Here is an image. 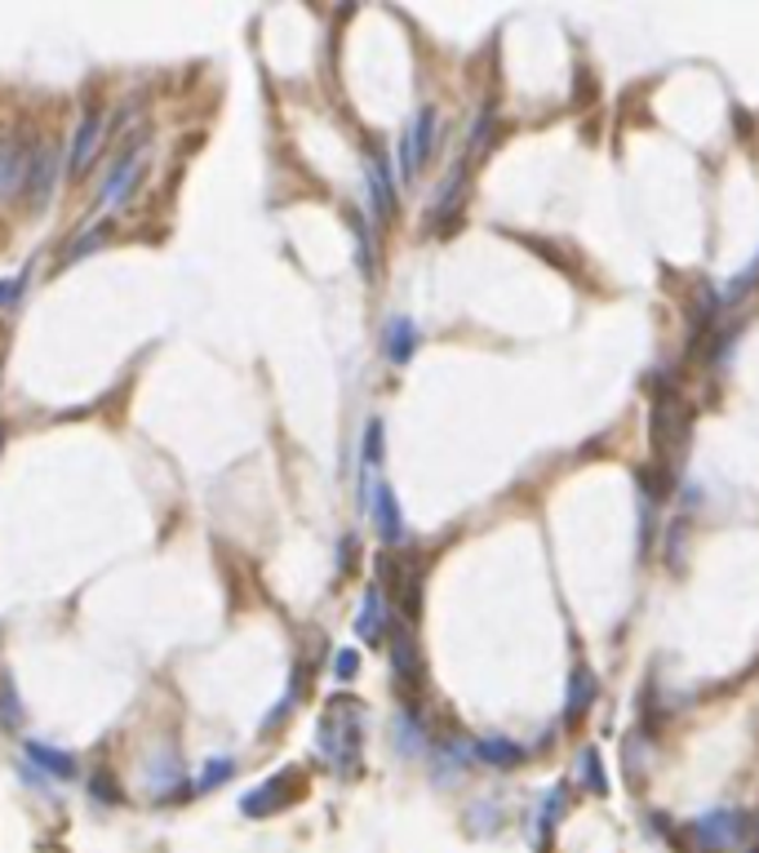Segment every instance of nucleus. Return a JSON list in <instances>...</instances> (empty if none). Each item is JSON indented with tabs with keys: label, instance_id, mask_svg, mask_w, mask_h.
<instances>
[{
	"label": "nucleus",
	"instance_id": "1",
	"mask_svg": "<svg viewBox=\"0 0 759 853\" xmlns=\"http://www.w3.org/2000/svg\"><path fill=\"white\" fill-rule=\"evenodd\" d=\"M315 752L338 774L356 769V756H360V707L356 702H334L324 711V720L315 724Z\"/></svg>",
	"mask_w": 759,
	"mask_h": 853
},
{
	"label": "nucleus",
	"instance_id": "2",
	"mask_svg": "<svg viewBox=\"0 0 759 853\" xmlns=\"http://www.w3.org/2000/svg\"><path fill=\"white\" fill-rule=\"evenodd\" d=\"M431 139H436V107H422V112L413 117V125L404 130V139H400V169H404L409 182L422 174V165L431 156Z\"/></svg>",
	"mask_w": 759,
	"mask_h": 853
},
{
	"label": "nucleus",
	"instance_id": "3",
	"mask_svg": "<svg viewBox=\"0 0 759 853\" xmlns=\"http://www.w3.org/2000/svg\"><path fill=\"white\" fill-rule=\"evenodd\" d=\"M741 835H746V818H741L737 809H711V813H702V818L693 822V840H697L702 849H711V853L733 849Z\"/></svg>",
	"mask_w": 759,
	"mask_h": 853
},
{
	"label": "nucleus",
	"instance_id": "4",
	"mask_svg": "<svg viewBox=\"0 0 759 853\" xmlns=\"http://www.w3.org/2000/svg\"><path fill=\"white\" fill-rule=\"evenodd\" d=\"M102 143H107V121L98 117V112H85L80 117V130L71 134V152H67V178H80L89 165H93V156L102 152Z\"/></svg>",
	"mask_w": 759,
	"mask_h": 853
},
{
	"label": "nucleus",
	"instance_id": "5",
	"mask_svg": "<svg viewBox=\"0 0 759 853\" xmlns=\"http://www.w3.org/2000/svg\"><path fill=\"white\" fill-rule=\"evenodd\" d=\"M54 182H58V147L41 143V147H32V165H27V196H32L36 209L49 204Z\"/></svg>",
	"mask_w": 759,
	"mask_h": 853
},
{
	"label": "nucleus",
	"instance_id": "6",
	"mask_svg": "<svg viewBox=\"0 0 759 853\" xmlns=\"http://www.w3.org/2000/svg\"><path fill=\"white\" fill-rule=\"evenodd\" d=\"M27 165H32V152L19 139H0V204L27 187Z\"/></svg>",
	"mask_w": 759,
	"mask_h": 853
},
{
	"label": "nucleus",
	"instance_id": "7",
	"mask_svg": "<svg viewBox=\"0 0 759 853\" xmlns=\"http://www.w3.org/2000/svg\"><path fill=\"white\" fill-rule=\"evenodd\" d=\"M138 178H143V152L134 147L116 169H112V178H107V187L98 191V209L107 213V209H116L134 187H138Z\"/></svg>",
	"mask_w": 759,
	"mask_h": 853
},
{
	"label": "nucleus",
	"instance_id": "8",
	"mask_svg": "<svg viewBox=\"0 0 759 853\" xmlns=\"http://www.w3.org/2000/svg\"><path fill=\"white\" fill-rule=\"evenodd\" d=\"M654 441L662 450H684V441H689V413H684L680 400H662L654 409Z\"/></svg>",
	"mask_w": 759,
	"mask_h": 853
},
{
	"label": "nucleus",
	"instance_id": "9",
	"mask_svg": "<svg viewBox=\"0 0 759 853\" xmlns=\"http://www.w3.org/2000/svg\"><path fill=\"white\" fill-rule=\"evenodd\" d=\"M365 507L373 511V524H378V533H382V543H400V539H404L400 502H395V494H391L387 485H373V494H369V502H365Z\"/></svg>",
	"mask_w": 759,
	"mask_h": 853
},
{
	"label": "nucleus",
	"instance_id": "10",
	"mask_svg": "<svg viewBox=\"0 0 759 853\" xmlns=\"http://www.w3.org/2000/svg\"><path fill=\"white\" fill-rule=\"evenodd\" d=\"M293 778H298L293 769H284V774H271V778H267V783H263L258 791H249V796L241 800V809H245L249 818H267V813H276V809H280V805L289 800L284 783H293Z\"/></svg>",
	"mask_w": 759,
	"mask_h": 853
},
{
	"label": "nucleus",
	"instance_id": "11",
	"mask_svg": "<svg viewBox=\"0 0 759 853\" xmlns=\"http://www.w3.org/2000/svg\"><path fill=\"white\" fill-rule=\"evenodd\" d=\"M382 347H387V361H395V365H404L413 352H417V325L409 315H395V320H387V334H382Z\"/></svg>",
	"mask_w": 759,
	"mask_h": 853
},
{
	"label": "nucleus",
	"instance_id": "12",
	"mask_svg": "<svg viewBox=\"0 0 759 853\" xmlns=\"http://www.w3.org/2000/svg\"><path fill=\"white\" fill-rule=\"evenodd\" d=\"M27 761L32 765H41L45 774H54V778H76V756L71 752H58V746H49V742H27Z\"/></svg>",
	"mask_w": 759,
	"mask_h": 853
},
{
	"label": "nucleus",
	"instance_id": "13",
	"mask_svg": "<svg viewBox=\"0 0 759 853\" xmlns=\"http://www.w3.org/2000/svg\"><path fill=\"white\" fill-rule=\"evenodd\" d=\"M382 631H387V600H382L378 587H369V596H365V605L356 613V635L360 640H378Z\"/></svg>",
	"mask_w": 759,
	"mask_h": 853
},
{
	"label": "nucleus",
	"instance_id": "14",
	"mask_svg": "<svg viewBox=\"0 0 759 853\" xmlns=\"http://www.w3.org/2000/svg\"><path fill=\"white\" fill-rule=\"evenodd\" d=\"M471 756H480L484 765H498V769H511V765L524 761V752H520L515 742H506V738H480V742L471 746Z\"/></svg>",
	"mask_w": 759,
	"mask_h": 853
},
{
	"label": "nucleus",
	"instance_id": "15",
	"mask_svg": "<svg viewBox=\"0 0 759 853\" xmlns=\"http://www.w3.org/2000/svg\"><path fill=\"white\" fill-rule=\"evenodd\" d=\"M369 191H373V209H378V219H391V213H395V191H391L387 165H382L378 156L369 160Z\"/></svg>",
	"mask_w": 759,
	"mask_h": 853
},
{
	"label": "nucleus",
	"instance_id": "16",
	"mask_svg": "<svg viewBox=\"0 0 759 853\" xmlns=\"http://www.w3.org/2000/svg\"><path fill=\"white\" fill-rule=\"evenodd\" d=\"M591 698H595V676H591L587 667H578V672H573V680H569V707H565V720L573 724Z\"/></svg>",
	"mask_w": 759,
	"mask_h": 853
},
{
	"label": "nucleus",
	"instance_id": "17",
	"mask_svg": "<svg viewBox=\"0 0 759 853\" xmlns=\"http://www.w3.org/2000/svg\"><path fill=\"white\" fill-rule=\"evenodd\" d=\"M232 774H236V761H232V756L204 761V769H200V778H196V791H213V787H223Z\"/></svg>",
	"mask_w": 759,
	"mask_h": 853
},
{
	"label": "nucleus",
	"instance_id": "18",
	"mask_svg": "<svg viewBox=\"0 0 759 853\" xmlns=\"http://www.w3.org/2000/svg\"><path fill=\"white\" fill-rule=\"evenodd\" d=\"M391 663L400 672V680H417V654H413V640L409 635H395V645H391Z\"/></svg>",
	"mask_w": 759,
	"mask_h": 853
},
{
	"label": "nucleus",
	"instance_id": "19",
	"mask_svg": "<svg viewBox=\"0 0 759 853\" xmlns=\"http://www.w3.org/2000/svg\"><path fill=\"white\" fill-rule=\"evenodd\" d=\"M395 738H400V752H404V756H417V752H422V742H426V738H422V729H417L409 716H400V720H395Z\"/></svg>",
	"mask_w": 759,
	"mask_h": 853
},
{
	"label": "nucleus",
	"instance_id": "20",
	"mask_svg": "<svg viewBox=\"0 0 759 853\" xmlns=\"http://www.w3.org/2000/svg\"><path fill=\"white\" fill-rule=\"evenodd\" d=\"M565 805H569V800H565V787H556V791H551L547 800H542V809H537V822H542V831H551V827L560 822Z\"/></svg>",
	"mask_w": 759,
	"mask_h": 853
},
{
	"label": "nucleus",
	"instance_id": "21",
	"mask_svg": "<svg viewBox=\"0 0 759 853\" xmlns=\"http://www.w3.org/2000/svg\"><path fill=\"white\" fill-rule=\"evenodd\" d=\"M578 765H582V778L591 783V791H609V783H604V769H600V752H595V746H587Z\"/></svg>",
	"mask_w": 759,
	"mask_h": 853
},
{
	"label": "nucleus",
	"instance_id": "22",
	"mask_svg": "<svg viewBox=\"0 0 759 853\" xmlns=\"http://www.w3.org/2000/svg\"><path fill=\"white\" fill-rule=\"evenodd\" d=\"M382 458V422H369V432H365V476L378 467Z\"/></svg>",
	"mask_w": 759,
	"mask_h": 853
},
{
	"label": "nucleus",
	"instance_id": "23",
	"mask_svg": "<svg viewBox=\"0 0 759 853\" xmlns=\"http://www.w3.org/2000/svg\"><path fill=\"white\" fill-rule=\"evenodd\" d=\"M334 672H338V680H356V672H360V654H356V650H343V654L334 658Z\"/></svg>",
	"mask_w": 759,
	"mask_h": 853
},
{
	"label": "nucleus",
	"instance_id": "24",
	"mask_svg": "<svg viewBox=\"0 0 759 853\" xmlns=\"http://www.w3.org/2000/svg\"><path fill=\"white\" fill-rule=\"evenodd\" d=\"M23 280L27 276H14V280H0V307H10L19 293H23Z\"/></svg>",
	"mask_w": 759,
	"mask_h": 853
},
{
	"label": "nucleus",
	"instance_id": "25",
	"mask_svg": "<svg viewBox=\"0 0 759 853\" xmlns=\"http://www.w3.org/2000/svg\"><path fill=\"white\" fill-rule=\"evenodd\" d=\"M755 267H759V258H755Z\"/></svg>",
	"mask_w": 759,
	"mask_h": 853
}]
</instances>
